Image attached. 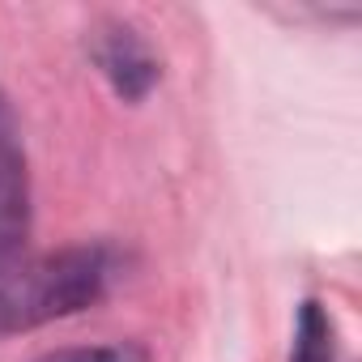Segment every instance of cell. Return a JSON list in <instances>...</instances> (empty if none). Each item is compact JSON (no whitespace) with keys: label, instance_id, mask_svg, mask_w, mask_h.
<instances>
[{"label":"cell","instance_id":"1","mask_svg":"<svg viewBox=\"0 0 362 362\" xmlns=\"http://www.w3.org/2000/svg\"><path fill=\"white\" fill-rule=\"evenodd\" d=\"M119 277V256L107 243H77L0 264V337L30 332L52 320L98 307Z\"/></svg>","mask_w":362,"mask_h":362},{"label":"cell","instance_id":"2","mask_svg":"<svg viewBox=\"0 0 362 362\" xmlns=\"http://www.w3.org/2000/svg\"><path fill=\"white\" fill-rule=\"evenodd\" d=\"M90 60L98 64V73L111 81V90L124 103H141L162 77L153 47L119 18H107L90 30Z\"/></svg>","mask_w":362,"mask_h":362},{"label":"cell","instance_id":"3","mask_svg":"<svg viewBox=\"0 0 362 362\" xmlns=\"http://www.w3.org/2000/svg\"><path fill=\"white\" fill-rule=\"evenodd\" d=\"M30 235V184L18 141H0V264L13 260Z\"/></svg>","mask_w":362,"mask_h":362},{"label":"cell","instance_id":"4","mask_svg":"<svg viewBox=\"0 0 362 362\" xmlns=\"http://www.w3.org/2000/svg\"><path fill=\"white\" fill-rule=\"evenodd\" d=\"M332 315L324 311V303L307 298L298 307V328H294V349L290 362H337V341H332Z\"/></svg>","mask_w":362,"mask_h":362},{"label":"cell","instance_id":"5","mask_svg":"<svg viewBox=\"0 0 362 362\" xmlns=\"http://www.w3.org/2000/svg\"><path fill=\"white\" fill-rule=\"evenodd\" d=\"M35 362H149V349L136 341H111V345H77V349H56Z\"/></svg>","mask_w":362,"mask_h":362},{"label":"cell","instance_id":"6","mask_svg":"<svg viewBox=\"0 0 362 362\" xmlns=\"http://www.w3.org/2000/svg\"><path fill=\"white\" fill-rule=\"evenodd\" d=\"M0 141H18V128H13V111H9L5 94H0Z\"/></svg>","mask_w":362,"mask_h":362}]
</instances>
